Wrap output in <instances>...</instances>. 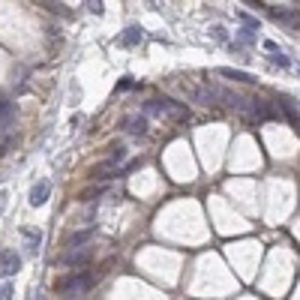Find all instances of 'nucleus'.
Here are the masks:
<instances>
[{
  "label": "nucleus",
  "instance_id": "nucleus-1",
  "mask_svg": "<svg viewBox=\"0 0 300 300\" xmlns=\"http://www.w3.org/2000/svg\"><path fill=\"white\" fill-rule=\"evenodd\" d=\"M99 276H90V273H75V276H66L63 282H57V297L60 300H78L81 294H87L93 288Z\"/></svg>",
  "mask_w": 300,
  "mask_h": 300
},
{
  "label": "nucleus",
  "instance_id": "nucleus-2",
  "mask_svg": "<svg viewBox=\"0 0 300 300\" xmlns=\"http://www.w3.org/2000/svg\"><path fill=\"white\" fill-rule=\"evenodd\" d=\"M144 111H147V114H162V117H171V120H186V117H189V111H186L183 105L171 102V99H150Z\"/></svg>",
  "mask_w": 300,
  "mask_h": 300
},
{
  "label": "nucleus",
  "instance_id": "nucleus-3",
  "mask_svg": "<svg viewBox=\"0 0 300 300\" xmlns=\"http://www.w3.org/2000/svg\"><path fill=\"white\" fill-rule=\"evenodd\" d=\"M87 258H90V249H87V246H81V249H66L60 261H63L66 267H81Z\"/></svg>",
  "mask_w": 300,
  "mask_h": 300
},
{
  "label": "nucleus",
  "instance_id": "nucleus-4",
  "mask_svg": "<svg viewBox=\"0 0 300 300\" xmlns=\"http://www.w3.org/2000/svg\"><path fill=\"white\" fill-rule=\"evenodd\" d=\"M18 267H21V258H18V252H12V249H3V252H0V270H3L6 276H12V273H18Z\"/></svg>",
  "mask_w": 300,
  "mask_h": 300
},
{
  "label": "nucleus",
  "instance_id": "nucleus-5",
  "mask_svg": "<svg viewBox=\"0 0 300 300\" xmlns=\"http://www.w3.org/2000/svg\"><path fill=\"white\" fill-rule=\"evenodd\" d=\"M48 195H51V183H48V180H39V183L30 189V204H33V207H42V204L48 201Z\"/></svg>",
  "mask_w": 300,
  "mask_h": 300
},
{
  "label": "nucleus",
  "instance_id": "nucleus-6",
  "mask_svg": "<svg viewBox=\"0 0 300 300\" xmlns=\"http://www.w3.org/2000/svg\"><path fill=\"white\" fill-rule=\"evenodd\" d=\"M87 240H90V228H84V231H75V234H69V237H66V249H81Z\"/></svg>",
  "mask_w": 300,
  "mask_h": 300
},
{
  "label": "nucleus",
  "instance_id": "nucleus-7",
  "mask_svg": "<svg viewBox=\"0 0 300 300\" xmlns=\"http://www.w3.org/2000/svg\"><path fill=\"white\" fill-rule=\"evenodd\" d=\"M267 12H270L276 21H282V24H294V21H297V12H294V9H273V6H270Z\"/></svg>",
  "mask_w": 300,
  "mask_h": 300
},
{
  "label": "nucleus",
  "instance_id": "nucleus-8",
  "mask_svg": "<svg viewBox=\"0 0 300 300\" xmlns=\"http://www.w3.org/2000/svg\"><path fill=\"white\" fill-rule=\"evenodd\" d=\"M126 132L144 135V132H147V117H129V120H126Z\"/></svg>",
  "mask_w": 300,
  "mask_h": 300
},
{
  "label": "nucleus",
  "instance_id": "nucleus-9",
  "mask_svg": "<svg viewBox=\"0 0 300 300\" xmlns=\"http://www.w3.org/2000/svg\"><path fill=\"white\" fill-rule=\"evenodd\" d=\"M264 48L270 51V57H273V63H279V66H291V60H288V57H285V54L279 51V45H276V42H264Z\"/></svg>",
  "mask_w": 300,
  "mask_h": 300
},
{
  "label": "nucleus",
  "instance_id": "nucleus-10",
  "mask_svg": "<svg viewBox=\"0 0 300 300\" xmlns=\"http://www.w3.org/2000/svg\"><path fill=\"white\" fill-rule=\"evenodd\" d=\"M252 114H255L258 120H270V117H273V111H270V105H267L264 99H255V105H252Z\"/></svg>",
  "mask_w": 300,
  "mask_h": 300
},
{
  "label": "nucleus",
  "instance_id": "nucleus-11",
  "mask_svg": "<svg viewBox=\"0 0 300 300\" xmlns=\"http://www.w3.org/2000/svg\"><path fill=\"white\" fill-rule=\"evenodd\" d=\"M12 114H15L12 102H9V99H0V126H9V123H12Z\"/></svg>",
  "mask_w": 300,
  "mask_h": 300
},
{
  "label": "nucleus",
  "instance_id": "nucleus-12",
  "mask_svg": "<svg viewBox=\"0 0 300 300\" xmlns=\"http://www.w3.org/2000/svg\"><path fill=\"white\" fill-rule=\"evenodd\" d=\"M144 39V33H141V27H129L126 33H123V45H138Z\"/></svg>",
  "mask_w": 300,
  "mask_h": 300
},
{
  "label": "nucleus",
  "instance_id": "nucleus-13",
  "mask_svg": "<svg viewBox=\"0 0 300 300\" xmlns=\"http://www.w3.org/2000/svg\"><path fill=\"white\" fill-rule=\"evenodd\" d=\"M114 174H117V168H114L111 162H105V165L93 168V174H90V177H96V180H105V177H114Z\"/></svg>",
  "mask_w": 300,
  "mask_h": 300
},
{
  "label": "nucleus",
  "instance_id": "nucleus-14",
  "mask_svg": "<svg viewBox=\"0 0 300 300\" xmlns=\"http://www.w3.org/2000/svg\"><path fill=\"white\" fill-rule=\"evenodd\" d=\"M219 75L234 78V81H252V75H249V72H240V69H219Z\"/></svg>",
  "mask_w": 300,
  "mask_h": 300
},
{
  "label": "nucleus",
  "instance_id": "nucleus-15",
  "mask_svg": "<svg viewBox=\"0 0 300 300\" xmlns=\"http://www.w3.org/2000/svg\"><path fill=\"white\" fill-rule=\"evenodd\" d=\"M123 159H126V147H120V144L111 147V165L117 168V162H123Z\"/></svg>",
  "mask_w": 300,
  "mask_h": 300
},
{
  "label": "nucleus",
  "instance_id": "nucleus-16",
  "mask_svg": "<svg viewBox=\"0 0 300 300\" xmlns=\"http://www.w3.org/2000/svg\"><path fill=\"white\" fill-rule=\"evenodd\" d=\"M24 237H27V243H30V252H36V246H39V231L24 228Z\"/></svg>",
  "mask_w": 300,
  "mask_h": 300
},
{
  "label": "nucleus",
  "instance_id": "nucleus-17",
  "mask_svg": "<svg viewBox=\"0 0 300 300\" xmlns=\"http://www.w3.org/2000/svg\"><path fill=\"white\" fill-rule=\"evenodd\" d=\"M237 42H240V45H252V42H255V36H252V30H249V27H243V30L237 33Z\"/></svg>",
  "mask_w": 300,
  "mask_h": 300
},
{
  "label": "nucleus",
  "instance_id": "nucleus-18",
  "mask_svg": "<svg viewBox=\"0 0 300 300\" xmlns=\"http://www.w3.org/2000/svg\"><path fill=\"white\" fill-rule=\"evenodd\" d=\"M99 192H105V186H93V189L81 192V198H93V195H99Z\"/></svg>",
  "mask_w": 300,
  "mask_h": 300
},
{
  "label": "nucleus",
  "instance_id": "nucleus-19",
  "mask_svg": "<svg viewBox=\"0 0 300 300\" xmlns=\"http://www.w3.org/2000/svg\"><path fill=\"white\" fill-rule=\"evenodd\" d=\"M90 6V12H96V15H102V3L99 0H93V3H87Z\"/></svg>",
  "mask_w": 300,
  "mask_h": 300
},
{
  "label": "nucleus",
  "instance_id": "nucleus-20",
  "mask_svg": "<svg viewBox=\"0 0 300 300\" xmlns=\"http://www.w3.org/2000/svg\"><path fill=\"white\" fill-rule=\"evenodd\" d=\"M12 297V288H9V285H3V288H0V300H9Z\"/></svg>",
  "mask_w": 300,
  "mask_h": 300
},
{
  "label": "nucleus",
  "instance_id": "nucleus-21",
  "mask_svg": "<svg viewBox=\"0 0 300 300\" xmlns=\"http://www.w3.org/2000/svg\"><path fill=\"white\" fill-rule=\"evenodd\" d=\"M117 87H120V90H129V87H135V81H129V78H123V81H120Z\"/></svg>",
  "mask_w": 300,
  "mask_h": 300
},
{
  "label": "nucleus",
  "instance_id": "nucleus-22",
  "mask_svg": "<svg viewBox=\"0 0 300 300\" xmlns=\"http://www.w3.org/2000/svg\"><path fill=\"white\" fill-rule=\"evenodd\" d=\"M213 36H216V39L222 42V39H225V30H222V27H213Z\"/></svg>",
  "mask_w": 300,
  "mask_h": 300
}]
</instances>
